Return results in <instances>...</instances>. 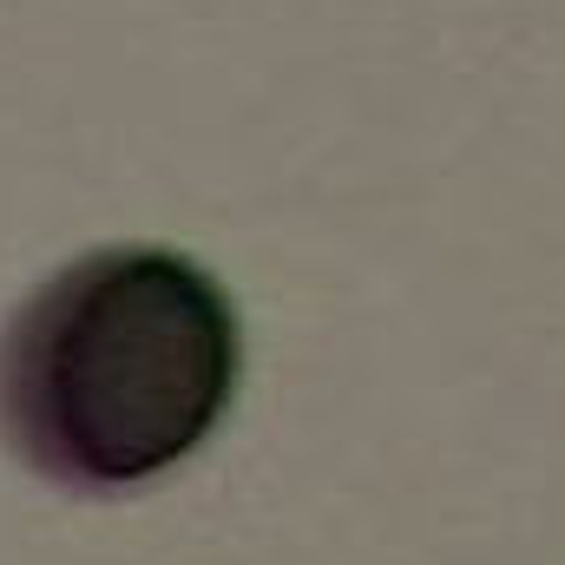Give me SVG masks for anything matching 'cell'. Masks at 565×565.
I'll list each match as a JSON object with an SVG mask.
<instances>
[{"instance_id":"1","label":"cell","mask_w":565,"mask_h":565,"mask_svg":"<svg viewBox=\"0 0 565 565\" xmlns=\"http://www.w3.org/2000/svg\"><path fill=\"white\" fill-rule=\"evenodd\" d=\"M244 329L204 264L113 244L0 329V434L66 493H126L191 460L237 402Z\"/></svg>"}]
</instances>
